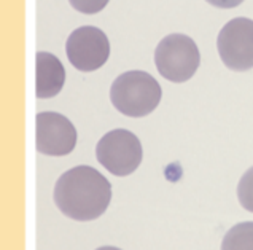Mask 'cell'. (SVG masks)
<instances>
[{"label": "cell", "instance_id": "obj_13", "mask_svg": "<svg viewBox=\"0 0 253 250\" xmlns=\"http://www.w3.org/2000/svg\"><path fill=\"white\" fill-rule=\"evenodd\" d=\"M96 250H121V249H118V247H112V246H105V247H99V249H96Z\"/></svg>", "mask_w": 253, "mask_h": 250}, {"label": "cell", "instance_id": "obj_9", "mask_svg": "<svg viewBox=\"0 0 253 250\" xmlns=\"http://www.w3.org/2000/svg\"><path fill=\"white\" fill-rule=\"evenodd\" d=\"M221 250H253V221L234 225L225 234Z\"/></svg>", "mask_w": 253, "mask_h": 250}, {"label": "cell", "instance_id": "obj_8", "mask_svg": "<svg viewBox=\"0 0 253 250\" xmlns=\"http://www.w3.org/2000/svg\"><path fill=\"white\" fill-rule=\"evenodd\" d=\"M35 67H37V88H35L37 97L49 99L59 94L66 83V70L62 62L51 53L39 51L35 56Z\"/></svg>", "mask_w": 253, "mask_h": 250}, {"label": "cell", "instance_id": "obj_7", "mask_svg": "<svg viewBox=\"0 0 253 250\" xmlns=\"http://www.w3.org/2000/svg\"><path fill=\"white\" fill-rule=\"evenodd\" d=\"M37 152L48 156H66L77 145V129L72 121L56 112H42L35 118Z\"/></svg>", "mask_w": 253, "mask_h": 250}, {"label": "cell", "instance_id": "obj_10", "mask_svg": "<svg viewBox=\"0 0 253 250\" xmlns=\"http://www.w3.org/2000/svg\"><path fill=\"white\" fill-rule=\"evenodd\" d=\"M237 199L245 210L253 213V166L241 177L237 185Z\"/></svg>", "mask_w": 253, "mask_h": 250}, {"label": "cell", "instance_id": "obj_5", "mask_svg": "<svg viewBox=\"0 0 253 250\" xmlns=\"http://www.w3.org/2000/svg\"><path fill=\"white\" fill-rule=\"evenodd\" d=\"M220 59L234 72L253 69V19L234 18L221 27L216 39Z\"/></svg>", "mask_w": 253, "mask_h": 250}, {"label": "cell", "instance_id": "obj_1", "mask_svg": "<svg viewBox=\"0 0 253 250\" xmlns=\"http://www.w3.org/2000/svg\"><path fill=\"white\" fill-rule=\"evenodd\" d=\"M57 209L72 220L91 221L99 218L112 201V183L91 166L66 170L54 185Z\"/></svg>", "mask_w": 253, "mask_h": 250}, {"label": "cell", "instance_id": "obj_3", "mask_svg": "<svg viewBox=\"0 0 253 250\" xmlns=\"http://www.w3.org/2000/svg\"><path fill=\"white\" fill-rule=\"evenodd\" d=\"M156 69L166 80L185 83L196 74L201 64L198 45L185 34H170L155 49Z\"/></svg>", "mask_w": 253, "mask_h": 250}, {"label": "cell", "instance_id": "obj_2", "mask_svg": "<svg viewBox=\"0 0 253 250\" xmlns=\"http://www.w3.org/2000/svg\"><path fill=\"white\" fill-rule=\"evenodd\" d=\"M161 96L160 83L143 70H129L121 74L110 88L113 107L131 118L150 115L160 105Z\"/></svg>", "mask_w": 253, "mask_h": 250}, {"label": "cell", "instance_id": "obj_4", "mask_svg": "<svg viewBox=\"0 0 253 250\" xmlns=\"http://www.w3.org/2000/svg\"><path fill=\"white\" fill-rule=\"evenodd\" d=\"M96 158L110 174L126 177L135 172L143 158L139 137L127 129L107 132L96 145Z\"/></svg>", "mask_w": 253, "mask_h": 250}, {"label": "cell", "instance_id": "obj_12", "mask_svg": "<svg viewBox=\"0 0 253 250\" xmlns=\"http://www.w3.org/2000/svg\"><path fill=\"white\" fill-rule=\"evenodd\" d=\"M207 3H211L213 6H216V8H236V6H239L244 0H206Z\"/></svg>", "mask_w": 253, "mask_h": 250}, {"label": "cell", "instance_id": "obj_11", "mask_svg": "<svg viewBox=\"0 0 253 250\" xmlns=\"http://www.w3.org/2000/svg\"><path fill=\"white\" fill-rule=\"evenodd\" d=\"M69 2L77 11L84 13V15H96L105 8L110 0H69Z\"/></svg>", "mask_w": 253, "mask_h": 250}, {"label": "cell", "instance_id": "obj_6", "mask_svg": "<svg viewBox=\"0 0 253 250\" xmlns=\"http://www.w3.org/2000/svg\"><path fill=\"white\" fill-rule=\"evenodd\" d=\"M69 62L82 72H94L104 66L110 56V42L104 31L94 26L78 27L66 43Z\"/></svg>", "mask_w": 253, "mask_h": 250}]
</instances>
